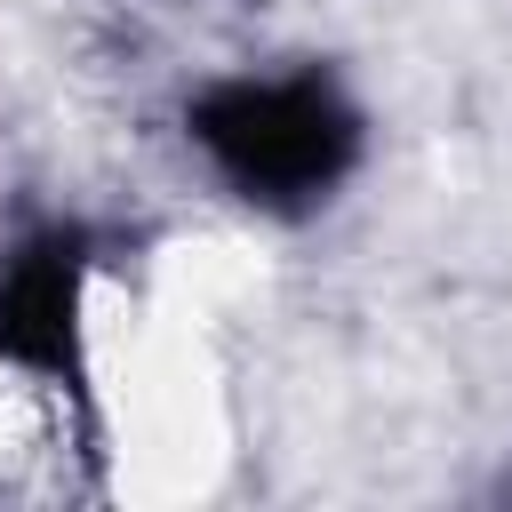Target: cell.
Masks as SVG:
<instances>
[{
	"mask_svg": "<svg viewBox=\"0 0 512 512\" xmlns=\"http://www.w3.org/2000/svg\"><path fill=\"white\" fill-rule=\"evenodd\" d=\"M184 136L208 176L264 216H304L360 168V104L320 64L216 72L208 88H192Z\"/></svg>",
	"mask_w": 512,
	"mask_h": 512,
	"instance_id": "cell-1",
	"label": "cell"
},
{
	"mask_svg": "<svg viewBox=\"0 0 512 512\" xmlns=\"http://www.w3.org/2000/svg\"><path fill=\"white\" fill-rule=\"evenodd\" d=\"M0 368L88 392V240L48 224L0 256Z\"/></svg>",
	"mask_w": 512,
	"mask_h": 512,
	"instance_id": "cell-2",
	"label": "cell"
},
{
	"mask_svg": "<svg viewBox=\"0 0 512 512\" xmlns=\"http://www.w3.org/2000/svg\"><path fill=\"white\" fill-rule=\"evenodd\" d=\"M504 488H512V480H504Z\"/></svg>",
	"mask_w": 512,
	"mask_h": 512,
	"instance_id": "cell-3",
	"label": "cell"
}]
</instances>
